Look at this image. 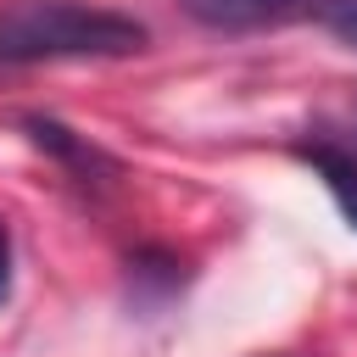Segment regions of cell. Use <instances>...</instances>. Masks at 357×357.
I'll return each instance as SVG.
<instances>
[{"mask_svg": "<svg viewBox=\"0 0 357 357\" xmlns=\"http://www.w3.org/2000/svg\"><path fill=\"white\" fill-rule=\"evenodd\" d=\"M151 45V28L95 0H6L0 6V67L39 61H123Z\"/></svg>", "mask_w": 357, "mask_h": 357, "instance_id": "cell-1", "label": "cell"}, {"mask_svg": "<svg viewBox=\"0 0 357 357\" xmlns=\"http://www.w3.org/2000/svg\"><path fill=\"white\" fill-rule=\"evenodd\" d=\"M184 257H173L167 245H139L128 257V284H134V301H167L178 284H184Z\"/></svg>", "mask_w": 357, "mask_h": 357, "instance_id": "cell-5", "label": "cell"}, {"mask_svg": "<svg viewBox=\"0 0 357 357\" xmlns=\"http://www.w3.org/2000/svg\"><path fill=\"white\" fill-rule=\"evenodd\" d=\"M296 156L329 184L335 206L346 212V223L357 229V139H335V134H312V139H296Z\"/></svg>", "mask_w": 357, "mask_h": 357, "instance_id": "cell-4", "label": "cell"}, {"mask_svg": "<svg viewBox=\"0 0 357 357\" xmlns=\"http://www.w3.org/2000/svg\"><path fill=\"white\" fill-rule=\"evenodd\" d=\"M190 22L212 28V33H251V28H279L301 11H312V0H178Z\"/></svg>", "mask_w": 357, "mask_h": 357, "instance_id": "cell-3", "label": "cell"}, {"mask_svg": "<svg viewBox=\"0 0 357 357\" xmlns=\"http://www.w3.org/2000/svg\"><path fill=\"white\" fill-rule=\"evenodd\" d=\"M22 134H28V145H39L45 156H56L67 173H78L84 184H112L117 173H123V162L112 156V151H100L89 134H73L67 123H56V117H45V112H28L22 117Z\"/></svg>", "mask_w": 357, "mask_h": 357, "instance_id": "cell-2", "label": "cell"}, {"mask_svg": "<svg viewBox=\"0 0 357 357\" xmlns=\"http://www.w3.org/2000/svg\"><path fill=\"white\" fill-rule=\"evenodd\" d=\"M318 17H324V28H329L340 45H351V50H357V0H324V6H318Z\"/></svg>", "mask_w": 357, "mask_h": 357, "instance_id": "cell-6", "label": "cell"}, {"mask_svg": "<svg viewBox=\"0 0 357 357\" xmlns=\"http://www.w3.org/2000/svg\"><path fill=\"white\" fill-rule=\"evenodd\" d=\"M11 296V229H6V218H0V301Z\"/></svg>", "mask_w": 357, "mask_h": 357, "instance_id": "cell-7", "label": "cell"}]
</instances>
